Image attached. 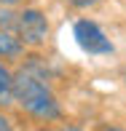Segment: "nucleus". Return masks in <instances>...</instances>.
Masks as SVG:
<instances>
[{
    "label": "nucleus",
    "mask_w": 126,
    "mask_h": 131,
    "mask_svg": "<svg viewBox=\"0 0 126 131\" xmlns=\"http://www.w3.org/2000/svg\"><path fill=\"white\" fill-rule=\"evenodd\" d=\"M14 102H19L22 110L38 121L62 118V107H59L56 96L51 94V88L30 70H19L14 75Z\"/></svg>",
    "instance_id": "f257e3e1"
},
{
    "label": "nucleus",
    "mask_w": 126,
    "mask_h": 131,
    "mask_svg": "<svg viewBox=\"0 0 126 131\" xmlns=\"http://www.w3.org/2000/svg\"><path fill=\"white\" fill-rule=\"evenodd\" d=\"M14 29L24 46H43L49 38V19L38 8H24L14 16Z\"/></svg>",
    "instance_id": "f03ea898"
},
{
    "label": "nucleus",
    "mask_w": 126,
    "mask_h": 131,
    "mask_svg": "<svg viewBox=\"0 0 126 131\" xmlns=\"http://www.w3.org/2000/svg\"><path fill=\"white\" fill-rule=\"evenodd\" d=\"M75 40L89 53H113V43L105 38V32L89 19H81L75 24Z\"/></svg>",
    "instance_id": "7ed1b4c3"
},
{
    "label": "nucleus",
    "mask_w": 126,
    "mask_h": 131,
    "mask_svg": "<svg viewBox=\"0 0 126 131\" xmlns=\"http://www.w3.org/2000/svg\"><path fill=\"white\" fill-rule=\"evenodd\" d=\"M24 53V43L8 29H0V59H16Z\"/></svg>",
    "instance_id": "20e7f679"
},
{
    "label": "nucleus",
    "mask_w": 126,
    "mask_h": 131,
    "mask_svg": "<svg viewBox=\"0 0 126 131\" xmlns=\"http://www.w3.org/2000/svg\"><path fill=\"white\" fill-rule=\"evenodd\" d=\"M14 104V72L0 62V107Z\"/></svg>",
    "instance_id": "39448f33"
},
{
    "label": "nucleus",
    "mask_w": 126,
    "mask_h": 131,
    "mask_svg": "<svg viewBox=\"0 0 126 131\" xmlns=\"http://www.w3.org/2000/svg\"><path fill=\"white\" fill-rule=\"evenodd\" d=\"M73 8H91V5H97L99 0H67Z\"/></svg>",
    "instance_id": "423d86ee"
},
{
    "label": "nucleus",
    "mask_w": 126,
    "mask_h": 131,
    "mask_svg": "<svg viewBox=\"0 0 126 131\" xmlns=\"http://www.w3.org/2000/svg\"><path fill=\"white\" fill-rule=\"evenodd\" d=\"M0 131H14V126H11V121L0 112Z\"/></svg>",
    "instance_id": "0eeeda50"
},
{
    "label": "nucleus",
    "mask_w": 126,
    "mask_h": 131,
    "mask_svg": "<svg viewBox=\"0 0 126 131\" xmlns=\"http://www.w3.org/2000/svg\"><path fill=\"white\" fill-rule=\"evenodd\" d=\"M16 3H22V0H0V5H16Z\"/></svg>",
    "instance_id": "6e6552de"
},
{
    "label": "nucleus",
    "mask_w": 126,
    "mask_h": 131,
    "mask_svg": "<svg viewBox=\"0 0 126 131\" xmlns=\"http://www.w3.org/2000/svg\"><path fill=\"white\" fill-rule=\"evenodd\" d=\"M62 131H81V128H75V126H64Z\"/></svg>",
    "instance_id": "1a4fd4ad"
},
{
    "label": "nucleus",
    "mask_w": 126,
    "mask_h": 131,
    "mask_svg": "<svg viewBox=\"0 0 126 131\" xmlns=\"http://www.w3.org/2000/svg\"><path fill=\"white\" fill-rule=\"evenodd\" d=\"M107 131H121V128H107Z\"/></svg>",
    "instance_id": "9d476101"
},
{
    "label": "nucleus",
    "mask_w": 126,
    "mask_h": 131,
    "mask_svg": "<svg viewBox=\"0 0 126 131\" xmlns=\"http://www.w3.org/2000/svg\"><path fill=\"white\" fill-rule=\"evenodd\" d=\"M38 131H49V128H38Z\"/></svg>",
    "instance_id": "9b49d317"
},
{
    "label": "nucleus",
    "mask_w": 126,
    "mask_h": 131,
    "mask_svg": "<svg viewBox=\"0 0 126 131\" xmlns=\"http://www.w3.org/2000/svg\"><path fill=\"white\" fill-rule=\"evenodd\" d=\"M123 80H126V78H123Z\"/></svg>",
    "instance_id": "f8f14e48"
}]
</instances>
